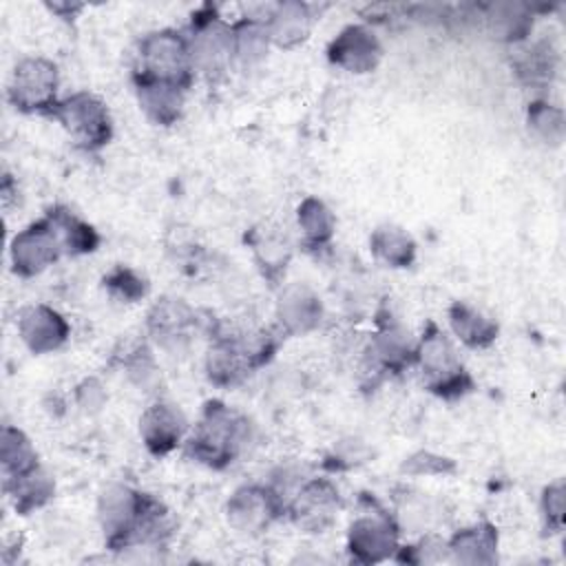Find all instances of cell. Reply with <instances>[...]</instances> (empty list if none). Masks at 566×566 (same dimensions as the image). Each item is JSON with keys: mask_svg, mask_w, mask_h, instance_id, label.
<instances>
[{"mask_svg": "<svg viewBox=\"0 0 566 566\" xmlns=\"http://www.w3.org/2000/svg\"><path fill=\"white\" fill-rule=\"evenodd\" d=\"M97 522L104 544L113 553L142 544H164L175 528L161 500L124 482H111L99 491Z\"/></svg>", "mask_w": 566, "mask_h": 566, "instance_id": "obj_1", "label": "cell"}, {"mask_svg": "<svg viewBox=\"0 0 566 566\" xmlns=\"http://www.w3.org/2000/svg\"><path fill=\"white\" fill-rule=\"evenodd\" d=\"M281 332L226 327L223 323L212 329V340L206 352V376L214 387H239L248 376L268 365L279 345Z\"/></svg>", "mask_w": 566, "mask_h": 566, "instance_id": "obj_2", "label": "cell"}, {"mask_svg": "<svg viewBox=\"0 0 566 566\" xmlns=\"http://www.w3.org/2000/svg\"><path fill=\"white\" fill-rule=\"evenodd\" d=\"M252 420L219 398L203 402L195 429L184 440V453L212 469H228L252 442Z\"/></svg>", "mask_w": 566, "mask_h": 566, "instance_id": "obj_3", "label": "cell"}, {"mask_svg": "<svg viewBox=\"0 0 566 566\" xmlns=\"http://www.w3.org/2000/svg\"><path fill=\"white\" fill-rule=\"evenodd\" d=\"M416 365L420 367L424 389L436 398L451 402L475 389V380L460 360L449 334L431 318L418 338Z\"/></svg>", "mask_w": 566, "mask_h": 566, "instance_id": "obj_4", "label": "cell"}, {"mask_svg": "<svg viewBox=\"0 0 566 566\" xmlns=\"http://www.w3.org/2000/svg\"><path fill=\"white\" fill-rule=\"evenodd\" d=\"M133 73L175 84L188 93L197 71L186 31L170 27L148 31L137 44V64Z\"/></svg>", "mask_w": 566, "mask_h": 566, "instance_id": "obj_5", "label": "cell"}, {"mask_svg": "<svg viewBox=\"0 0 566 566\" xmlns=\"http://www.w3.org/2000/svg\"><path fill=\"white\" fill-rule=\"evenodd\" d=\"M195 71L208 80H219L234 62L232 22H228L219 7L206 2L190 13L186 31Z\"/></svg>", "mask_w": 566, "mask_h": 566, "instance_id": "obj_6", "label": "cell"}, {"mask_svg": "<svg viewBox=\"0 0 566 566\" xmlns=\"http://www.w3.org/2000/svg\"><path fill=\"white\" fill-rule=\"evenodd\" d=\"M55 119L75 148L84 153H97L113 139V117L108 106L88 91H75L60 97L46 115Z\"/></svg>", "mask_w": 566, "mask_h": 566, "instance_id": "obj_7", "label": "cell"}, {"mask_svg": "<svg viewBox=\"0 0 566 566\" xmlns=\"http://www.w3.org/2000/svg\"><path fill=\"white\" fill-rule=\"evenodd\" d=\"M57 88V64L42 55H29L13 66L7 84V99L20 113L49 115L60 99Z\"/></svg>", "mask_w": 566, "mask_h": 566, "instance_id": "obj_8", "label": "cell"}, {"mask_svg": "<svg viewBox=\"0 0 566 566\" xmlns=\"http://www.w3.org/2000/svg\"><path fill=\"white\" fill-rule=\"evenodd\" d=\"M287 500L268 484H241L226 502V520L241 535L256 537L285 515Z\"/></svg>", "mask_w": 566, "mask_h": 566, "instance_id": "obj_9", "label": "cell"}, {"mask_svg": "<svg viewBox=\"0 0 566 566\" xmlns=\"http://www.w3.org/2000/svg\"><path fill=\"white\" fill-rule=\"evenodd\" d=\"M416 347L418 340L411 332L389 310L380 307L376 312V329L365 347L367 367L374 374L398 376L416 365Z\"/></svg>", "mask_w": 566, "mask_h": 566, "instance_id": "obj_10", "label": "cell"}, {"mask_svg": "<svg viewBox=\"0 0 566 566\" xmlns=\"http://www.w3.org/2000/svg\"><path fill=\"white\" fill-rule=\"evenodd\" d=\"M343 509L338 486L329 478H310L290 495L285 515L303 533H325L334 526Z\"/></svg>", "mask_w": 566, "mask_h": 566, "instance_id": "obj_11", "label": "cell"}, {"mask_svg": "<svg viewBox=\"0 0 566 566\" xmlns=\"http://www.w3.org/2000/svg\"><path fill=\"white\" fill-rule=\"evenodd\" d=\"M400 526L394 515L376 506L374 511L356 517L347 528V553L352 562L371 566L394 559L398 551Z\"/></svg>", "mask_w": 566, "mask_h": 566, "instance_id": "obj_12", "label": "cell"}, {"mask_svg": "<svg viewBox=\"0 0 566 566\" xmlns=\"http://www.w3.org/2000/svg\"><path fill=\"white\" fill-rule=\"evenodd\" d=\"M62 254H64V248H62L60 234L46 214L24 226L9 243L11 270L22 279L42 274Z\"/></svg>", "mask_w": 566, "mask_h": 566, "instance_id": "obj_13", "label": "cell"}, {"mask_svg": "<svg viewBox=\"0 0 566 566\" xmlns=\"http://www.w3.org/2000/svg\"><path fill=\"white\" fill-rule=\"evenodd\" d=\"M197 312L190 303L179 296H161L155 301L146 314L148 336L168 352L186 347L197 329Z\"/></svg>", "mask_w": 566, "mask_h": 566, "instance_id": "obj_14", "label": "cell"}, {"mask_svg": "<svg viewBox=\"0 0 566 566\" xmlns=\"http://www.w3.org/2000/svg\"><path fill=\"white\" fill-rule=\"evenodd\" d=\"M188 436V418L184 409L170 400L150 402L139 416V438L155 458L172 453Z\"/></svg>", "mask_w": 566, "mask_h": 566, "instance_id": "obj_15", "label": "cell"}, {"mask_svg": "<svg viewBox=\"0 0 566 566\" xmlns=\"http://www.w3.org/2000/svg\"><path fill=\"white\" fill-rule=\"evenodd\" d=\"M274 316L283 336H305L318 329L325 316V307L312 285L287 283L279 290Z\"/></svg>", "mask_w": 566, "mask_h": 566, "instance_id": "obj_16", "label": "cell"}, {"mask_svg": "<svg viewBox=\"0 0 566 566\" xmlns=\"http://www.w3.org/2000/svg\"><path fill=\"white\" fill-rule=\"evenodd\" d=\"M327 60L347 73L365 75L378 69L382 44L367 24H347L327 44Z\"/></svg>", "mask_w": 566, "mask_h": 566, "instance_id": "obj_17", "label": "cell"}, {"mask_svg": "<svg viewBox=\"0 0 566 566\" xmlns=\"http://www.w3.org/2000/svg\"><path fill=\"white\" fill-rule=\"evenodd\" d=\"M243 241L250 248L261 276L272 287L281 285V279L285 276V270L294 254L287 232L274 223H256L250 230H245Z\"/></svg>", "mask_w": 566, "mask_h": 566, "instance_id": "obj_18", "label": "cell"}, {"mask_svg": "<svg viewBox=\"0 0 566 566\" xmlns=\"http://www.w3.org/2000/svg\"><path fill=\"white\" fill-rule=\"evenodd\" d=\"M69 334L66 318L44 303L27 305L18 314V336L35 356L57 352L69 340Z\"/></svg>", "mask_w": 566, "mask_h": 566, "instance_id": "obj_19", "label": "cell"}, {"mask_svg": "<svg viewBox=\"0 0 566 566\" xmlns=\"http://www.w3.org/2000/svg\"><path fill=\"white\" fill-rule=\"evenodd\" d=\"M314 7L301 0H283L276 4H270V11L265 15V27L272 46L292 51L301 46L312 29H314Z\"/></svg>", "mask_w": 566, "mask_h": 566, "instance_id": "obj_20", "label": "cell"}, {"mask_svg": "<svg viewBox=\"0 0 566 566\" xmlns=\"http://www.w3.org/2000/svg\"><path fill=\"white\" fill-rule=\"evenodd\" d=\"M133 86H135L139 108L144 111L148 122L157 126H172L181 119L184 102H186L184 88L139 75V73H133Z\"/></svg>", "mask_w": 566, "mask_h": 566, "instance_id": "obj_21", "label": "cell"}, {"mask_svg": "<svg viewBox=\"0 0 566 566\" xmlns=\"http://www.w3.org/2000/svg\"><path fill=\"white\" fill-rule=\"evenodd\" d=\"M500 535L495 524L480 520L475 524L458 528L447 539L449 559L464 566H491L497 562Z\"/></svg>", "mask_w": 566, "mask_h": 566, "instance_id": "obj_22", "label": "cell"}, {"mask_svg": "<svg viewBox=\"0 0 566 566\" xmlns=\"http://www.w3.org/2000/svg\"><path fill=\"white\" fill-rule=\"evenodd\" d=\"M484 18V27L493 40L517 44L524 42L535 24V9L528 2L502 0L478 7Z\"/></svg>", "mask_w": 566, "mask_h": 566, "instance_id": "obj_23", "label": "cell"}, {"mask_svg": "<svg viewBox=\"0 0 566 566\" xmlns=\"http://www.w3.org/2000/svg\"><path fill=\"white\" fill-rule=\"evenodd\" d=\"M270 4H259L254 11H248L239 20L232 22V38H234V62L241 66H254L265 60L270 49V35L265 27V15Z\"/></svg>", "mask_w": 566, "mask_h": 566, "instance_id": "obj_24", "label": "cell"}, {"mask_svg": "<svg viewBox=\"0 0 566 566\" xmlns=\"http://www.w3.org/2000/svg\"><path fill=\"white\" fill-rule=\"evenodd\" d=\"M447 318L455 338L469 349H489L500 336V325L464 301H453L447 310Z\"/></svg>", "mask_w": 566, "mask_h": 566, "instance_id": "obj_25", "label": "cell"}, {"mask_svg": "<svg viewBox=\"0 0 566 566\" xmlns=\"http://www.w3.org/2000/svg\"><path fill=\"white\" fill-rule=\"evenodd\" d=\"M2 489H4V495L11 500L15 513L29 515L53 500L55 480L42 464H38L35 469L13 480H2Z\"/></svg>", "mask_w": 566, "mask_h": 566, "instance_id": "obj_26", "label": "cell"}, {"mask_svg": "<svg viewBox=\"0 0 566 566\" xmlns=\"http://www.w3.org/2000/svg\"><path fill=\"white\" fill-rule=\"evenodd\" d=\"M296 226L301 230V245L307 252H318L332 245L336 234V217L332 208L318 197H305L296 208Z\"/></svg>", "mask_w": 566, "mask_h": 566, "instance_id": "obj_27", "label": "cell"}, {"mask_svg": "<svg viewBox=\"0 0 566 566\" xmlns=\"http://www.w3.org/2000/svg\"><path fill=\"white\" fill-rule=\"evenodd\" d=\"M44 214L55 226L62 248H64V254L82 256V254H91L99 248V243H102L99 232L88 221L80 219L71 208H66L62 203H53L51 208H46Z\"/></svg>", "mask_w": 566, "mask_h": 566, "instance_id": "obj_28", "label": "cell"}, {"mask_svg": "<svg viewBox=\"0 0 566 566\" xmlns=\"http://www.w3.org/2000/svg\"><path fill=\"white\" fill-rule=\"evenodd\" d=\"M559 69V53L546 38L531 42L513 57V71L526 86H548Z\"/></svg>", "mask_w": 566, "mask_h": 566, "instance_id": "obj_29", "label": "cell"}, {"mask_svg": "<svg viewBox=\"0 0 566 566\" xmlns=\"http://www.w3.org/2000/svg\"><path fill=\"white\" fill-rule=\"evenodd\" d=\"M369 250L378 261L396 270L411 268L418 254V245L413 237L396 223L376 226L369 234Z\"/></svg>", "mask_w": 566, "mask_h": 566, "instance_id": "obj_30", "label": "cell"}, {"mask_svg": "<svg viewBox=\"0 0 566 566\" xmlns=\"http://www.w3.org/2000/svg\"><path fill=\"white\" fill-rule=\"evenodd\" d=\"M40 464L38 451L29 436L13 427L4 424L0 433V467H2V480H13Z\"/></svg>", "mask_w": 566, "mask_h": 566, "instance_id": "obj_31", "label": "cell"}, {"mask_svg": "<svg viewBox=\"0 0 566 566\" xmlns=\"http://www.w3.org/2000/svg\"><path fill=\"white\" fill-rule=\"evenodd\" d=\"M526 126L544 146L557 148L566 137V115L562 106L548 99H533L526 106Z\"/></svg>", "mask_w": 566, "mask_h": 566, "instance_id": "obj_32", "label": "cell"}, {"mask_svg": "<svg viewBox=\"0 0 566 566\" xmlns=\"http://www.w3.org/2000/svg\"><path fill=\"white\" fill-rule=\"evenodd\" d=\"M102 285L108 292V296L119 303H137L148 292L146 276H142L137 270L128 265H115L113 270H108L102 279Z\"/></svg>", "mask_w": 566, "mask_h": 566, "instance_id": "obj_33", "label": "cell"}, {"mask_svg": "<svg viewBox=\"0 0 566 566\" xmlns=\"http://www.w3.org/2000/svg\"><path fill=\"white\" fill-rule=\"evenodd\" d=\"M539 517L544 535H557L566 524V486L564 480H555L542 489Z\"/></svg>", "mask_w": 566, "mask_h": 566, "instance_id": "obj_34", "label": "cell"}, {"mask_svg": "<svg viewBox=\"0 0 566 566\" xmlns=\"http://www.w3.org/2000/svg\"><path fill=\"white\" fill-rule=\"evenodd\" d=\"M458 467L451 458L433 453V451H416L407 455L400 464V473L405 475H451Z\"/></svg>", "mask_w": 566, "mask_h": 566, "instance_id": "obj_35", "label": "cell"}, {"mask_svg": "<svg viewBox=\"0 0 566 566\" xmlns=\"http://www.w3.org/2000/svg\"><path fill=\"white\" fill-rule=\"evenodd\" d=\"M394 559L400 564H429V562L449 559V551H447L444 539H440L436 535H424L416 544L398 546Z\"/></svg>", "mask_w": 566, "mask_h": 566, "instance_id": "obj_36", "label": "cell"}, {"mask_svg": "<svg viewBox=\"0 0 566 566\" xmlns=\"http://www.w3.org/2000/svg\"><path fill=\"white\" fill-rule=\"evenodd\" d=\"M122 365H124L128 378L139 387H148L157 378V363L146 343L133 345L126 352V356L122 358Z\"/></svg>", "mask_w": 566, "mask_h": 566, "instance_id": "obj_37", "label": "cell"}, {"mask_svg": "<svg viewBox=\"0 0 566 566\" xmlns=\"http://www.w3.org/2000/svg\"><path fill=\"white\" fill-rule=\"evenodd\" d=\"M367 458H369V449L363 442L347 440V442H338L334 447V451L323 458V469L329 473L347 471V469H354V467L367 462Z\"/></svg>", "mask_w": 566, "mask_h": 566, "instance_id": "obj_38", "label": "cell"}, {"mask_svg": "<svg viewBox=\"0 0 566 566\" xmlns=\"http://www.w3.org/2000/svg\"><path fill=\"white\" fill-rule=\"evenodd\" d=\"M75 400L80 405L82 411L86 413H95L104 407L106 402V391H104V385L91 376V378H84L77 387H75Z\"/></svg>", "mask_w": 566, "mask_h": 566, "instance_id": "obj_39", "label": "cell"}, {"mask_svg": "<svg viewBox=\"0 0 566 566\" xmlns=\"http://www.w3.org/2000/svg\"><path fill=\"white\" fill-rule=\"evenodd\" d=\"M46 9L64 20H73L82 9L84 4H73V2H46Z\"/></svg>", "mask_w": 566, "mask_h": 566, "instance_id": "obj_40", "label": "cell"}]
</instances>
